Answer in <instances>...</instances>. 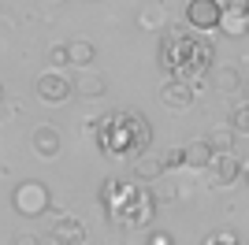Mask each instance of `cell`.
Segmentation results:
<instances>
[{"label":"cell","mask_w":249,"mask_h":245,"mask_svg":"<svg viewBox=\"0 0 249 245\" xmlns=\"http://www.w3.org/2000/svg\"><path fill=\"white\" fill-rule=\"evenodd\" d=\"M160 71L167 74V78H182L194 86V78H205L208 63H212V45H208L205 37H197L194 34V26L190 30H167L164 34V45H160Z\"/></svg>","instance_id":"cell-1"},{"label":"cell","mask_w":249,"mask_h":245,"mask_svg":"<svg viewBox=\"0 0 249 245\" xmlns=\"http://www.w3.org/2000/svg\"><path fill=\"white\" fill-rule=\"evenodd\" d=\"M101 145H104V153L115 156V160L138 156L149 145V122L138 112H115L101 122Z\"/></svg>","instance_id":"cell-2"},{"label":"cell","mask_w":249,"mask_h":245,"mask_svg":"<svg viewBox=\"0 0 249 245\" xmlns=\"http://www.w3.org/2000/svg\"><path fill=\"white\" fill-rule=\"evenodd\" d=\"M52 204V193L45 182H34V178H26V182L15 186V193H11V208L22 215V219H37V215L49 212Z\"/></svg>","instance_id":"cell-3"},{"label":"cell","mask_w":249,"mask_h":245,"mask_svg":"<svg viewBox=\"0 0 249 245\" xmlns=\"http://www.w3.org/2000/svg\"><path fill=\"white\" fill-rule=\"evenodd\" d=\"M219 30L227 34V37H246L249 34V0H223Z\"/></svg>","instance_id":"cell-4"},{"label":"cell","mask_w":249,"mask_h":245,"mask_svg":"<svg viewBox=\"0 0 249 245\" xmlns=\"http://www.w3.org/2000/svg\"><path fill=\"white\" fill-rule=\"evenodd\" d=\"M34 89H37V97H41V101H49V104H63L67 97H71L74 86H71V78H63V74L52 67V71H41V74H37Z\"/></svg>","instance_id":"cell-5"},{"label":"cell","mask_w":249,"mask_h":245,"mask_svg":"<svg viewBox=\"0 0 249 245\" xmlns=\"http://www.w3.org/2000/svg\"><path fill=\"white\" fill-rule=\"evenodd\" d=\"M223 0H186V22L194 30H216Z\"/></svg>","instance_id":"cell-6"},{"label":"cell","mask_w":249,"mask_h":245,"mask_svg":"<svg viewBox=\"0 0 249 245\" xmlns=\"http://www.w3.org/2000/svg\"><path fill=\"white\" fill-rule=\"evenodd\" d=\"M205 171H208V186H231L242 175V163L234 153H216Z\"/></svg>","instance_id":"cell-7"},{"label":"cell","mask_w":249,"mask_h":245,"mask_svg":"<svg viewBox=\"0 0 249 245\" xmlns=\"http://www.w3.org/2000/svg\"><path fill=\"white\" fill-rule=\"evenodd\" d=\"M160 101L171 108V112H186L190 104H194V86L182 78H167L164 89H160Z\"/></svg>","instance_id":"cell-8"},{"label":"cell","mask_w":249,"mask_h":245,"mask_svg":"<svg viewBox=\"0 0 249 245\" xmlns=\"http://www.w3.org/2000/svg\"><path fill=\"white\" fill-rule=\"evenodd\" d=\"M49 242L52 245H82L86 242V227H82V219H56V227H52V234H49Z\"/></svg>","instance_id":"cell-9"},{"label":"cell","mask_w":249,"mask_h":245,"mask_svg":"<svg viewBox=\"0 0 249 245\" xmlns=\"http://www.w3.org/2000/svg\"><path fill=\"white\" fill-rule=\"evenodd\" d=\"M30 145H34V153L45 156V160H52V156H60V130L56 126H49V122H41L37 130L30 134Z\"/></svg>","instance_id":"cell-10"},{"label":"cell","mask_w":249,"mask_h":245,"mask_svg":"<svg viewBox=\"0 0 249 245\" xmlns=\"http://www.w3.org/2000/svg\"><path fill=\"white\" fill-rule=\"evenodd\" d=\"M74 93H78L82 101H97V97L108 93V82H104V74H93L89 67H86V71L74 78Z\"/></svg>","instance_id":"cell-11"},{"label":"cell","mask_w":249,"mask_h":245,"mask_svg":"<svg viewBox=\"0 0 249 245\" xmlns=\"http://www.w3.org/2000/svg\"><path fill=\"white\" fill-rule=\"evenodd\" d=\"M212 156H216V149H212V141H208V138L182 149V163H186V167H194V171H205L208 163H212Z\"/></svg>","instance_id":"cell-12"},{"label":"cell","mask_w":249,"mask_h":245,"mask_svg":"<svg viewBox=\"0 0 249 245\" xmlns=\"http://www.w3.org/2000/svg\"><path fill=\"white\" fill-rule=\"evenodd\" d=\"M67 49H71V67H93V60H97V49H93V41H86V37H74L71 45H67Z\"/></svg>","instance_id":"cell-13"},{"label":"cell","mask_w":249,"mask_h":245,"mask_svg":"<svg viewBox=\"0 0 249 245\" xmlns=\"http://www.w3.org/2000/svg\"><path fill=\"white\" fill-rule=\"evenodd\" d=\"M164 167H167L164 156H138L134 175L142 178V182H153V178H160V175H164Z\"/></svg>","instance_id":"cell-14"},{"label":"cell","mask_w":249,"mask_h":245,"mask_svg":"<svg viewBox=\"0 0 249 245\" xmlns=\"http://www.w3.org/2000/svg\"><path fill=\"white\" fill-rule=\"evenodd\" d=\"M212 86H216L219 93H238V89H242L238 67H234V63H223V67L216 71V78H212Z\"/></svg>","instance_id":"cell-15"},{"label":"cell","mask_w":249,"mask_h":245,"mask_svg":"<svg viewBox=\"0 0 249 245\" xmlns=\"http://www.w3.org/2000/svg\"><path fill=\"white\" fill-rule=\"evenodd\" d=\"M138 22L145 26V30H164V4H145L142 8V15H138Z\"/></svg>","instance_id":"cell-16"},{"label":"cell","mask_w":249,"mask_h":245,"mask_svg":"<svg viewBox=\"0 0 249 245\" xmlns=\"http://www.w3.org/2000/svg\"><path fill=\"white\" fill-rule=\"evenodd\" d=\"M208 141H212L216 153H231L234 149V126H216V130L208 134Z\"/></svg>","instance_id":"cell-17"},{"label":"cell","mask_w":249,"mask_h":245,"mask_svg":"<svg viewBox=\"0 0 249 245\" xmlns=\"http://www.w3.org/2000/svg\"><path fill=\"white\" fill-rule=\"evenodd\" d=\"M231 126H234V134H249V101L242 104V108H234V115H231Z\"/></svg>","instance_id":"cell-18"},{"label":"cell","mask_w":249,"mask_h":245,"mask_svg":"<svg viewBox=\"0 0 249 245\" xmlns=\"http://www.w3.org/2000/svg\"><path fill=\"white\" fill-rule=\"evenodd\" d=\"M201 245H238V234H234V230H216V234H208Z\"/></svg>","instance_id":"cell-19"},{"label":"cell","mask_w":249,"mask_h":245,"mask_svg":"<svg viewBox=\"0 0 249 245\" xmlns=\"http://www.w3.org/2000/svg\"><path fill=\"white\" fill-rule=\"evenodd\" d=\"M49 60H52V67H63V63H71V49H67V45H52Z\"/></svg>","instance_id":"cell-20"},{"label":"cell","mask_w":249,"mask_h":245,"mask_svg":"<svg viewBox=\"0 0 249 245\" xmlns=\"http://www.w3.org/2000/svg\"><path fill=\"white\" fill-rule=\"evenodd\" d=\"M175 193H178V190L171 182H160V186H156V204H171V201H175Z\"/></svg>","instance_id":"cell-21"},{"label":"cell","mask_w":249,"mask_h":245,"mask_svg":"<svg viewBox=\"0 0 249 245\" xmlns=\"http://www.w3.org/2000/svg\"><path fill=\"white\" fill-rule=\"evenodd\" d=\"M15 245H41V238H37V234H19Z\"/></svg>","instance_id":"cell-22"},{"label":"cell","mask_w":249,"mask_h":245,"mask_svg":"<svg viewBox=\"0 0 249 245\" xmlns=\"http://www.w3.org/2000/svg\"><path fill=\"white\" fill-rule=\"evenodd\" d=\"M164 160H167V167H171V163H182V149H171Z\"/></svg>","instance_id":"cell-23"},{"label":"cell","mask_w":249,"mask_h":245,"mask_svg":"<svg viewBox=\"0 0 249 245\" xmlns=\"http://www.w3.org/2000/svg\"><path fill=\"white\" fill-rule=\"evenodd\" d=\"M149 245H171V238H167L164 230H160V234H153V238H149Z\"/></svg>","instance_id":"cell-24"},{"label":"cell","mask_w":249,"mask_h":245,"mask_svg":"<svg viewBox=\"0 0 249 245\" xmlns=\"http://www.w3.org/2000/svg\"><path fill=\"white\" fill-rule=\"evenodd\" d=\"M41 8H63V0H41Z\"/></svg>","instance_id":"cell-25"},{"label":"cell","mask_w":249,"mask_h":245,"mask_svg":"<svg viewBox=\"0 0 249 245\" xmlns=\"http://www.w3.org/2000/svg\"><path fill=\"white\" fill-rule=\"evenodd\" d=\"M0 101H4V86H0Z\"/></svg>","instance_id":"cell-26"},{"label":"cell","mask_w":249,"mask_h":245,"mask_svg":"<svg viewBox=\"0 0 249 245\" xmlns=\"http://www.w3.org/2000/svg\"><path fill=\"white\" fill-rule=\"evenodd\" d=\"M246 97H249V86H246Z\"/></svg>","instance_id":"cell-27"},{"label":"cell","mask_w":249,"mask_h":245,"mask_svg":"<svg viewBox=\"0 0 249 245\" xmlns=\"http://www.w3.org/2000/svg\"><path fill=\"white\" fill-rule=\"evenodd\" d=\"M82 245H89V242H82Z\"/></svg>","instance_id":"cell-28"}]
</instances>
